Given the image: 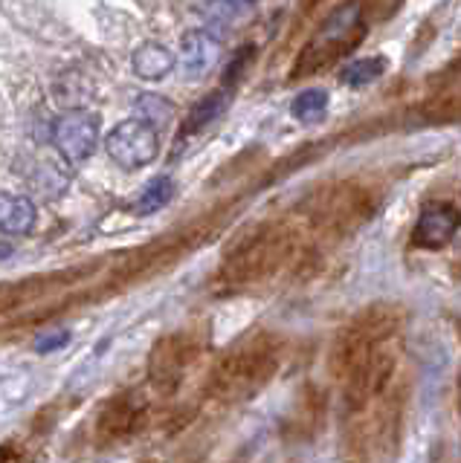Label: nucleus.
I'll return each mask as SVG.
<instances>
[{"label":"nucleus","instance_id":"obj_21","mask_svg":"<svg viewBox=\"0 0 461 463\" xmlns=\"http://www.w3.org/2000/svg\"><path fill=\"white\" fill-rule=\"evenodd\" d=\"M229 4H238V6H250V4H258V0H229Z\"/></svg>","mask_w":461,"mask_h":463},{"label":"nucleus","instance_id":"obj_2","mask_svg":"<svg viewBox=\"0 0 461 463\" xmlns=\"http://www.w3.org/2000/svg\"><path fill=\"white\" fill-rule=\"evenodd\" d=\"M398 327H400V313L395 307H383L380 304V307L363 310L334 339V347H331V356H328L331 373H334L337 380H345V376L354 373L371 354H378L380 347L395 342Z\"/></svg>","mask_w":461,"mask_h":463},{"label":"nucleus","instance_id":"obj_18","mask_svg":"<svg viewBox=\"0 0 461 463\" xmlns=\"http://www.w3.org/2000/svg\"><path fill=\"white\" fill-rule=\"evenodd\" d=\"M224 108H226V93L224 90H215V93L204 96L189 113V130H200L204 125L215 122L224 113Z\"/></svg>","mask_w":461,"mask_h":463},{"label":"nucleus","instance_id":"obj_13","mask_svg":"<svg viewBox=\"0 0 461 463\" xmlns=\"http://www.w3.org/2000/svg\"><path fill=\"white\" fill-rule=\"evenodd\" d=\"M59 154V151H55ZM67 159L59 154L55 159H44V163H38L35 168H33V185L38 188L41 194L44 197H59L64 188H67V183H70V177H67Z\"/></svg>","mask_w":461,"mask_h":463},{"label":"nucleus","instance_id":"obj_20","mask_svg":"<svg viewBox=\"0 0 461 463\" xmlns=\"http://www.w3.org/2000/svg\"><path fill=\"white\" fill-rule=\"evenodd\" d=\"M70 342V330H47L41 342H35V351L38 354H50L55 347H64Z\"/></svg>","mask_w":461,"mask_h":463},{"label":"nucleus","instance_id":"obj_4","mask_svg":"<svg viewBox=\"0 0 461 463\" xmlns=\"http://www.w3.org/2000/svg\"><path fill=\"white\" fill-rule=\"evenodd\" d=\"M200 342L192 333H171L163 336L151 347L149 354V380L160 394H175L189 376V371L197 365Z\"/></svg>","mask_w":461,"mask_h":463},{"label":"nucleus","instance_id":"obj_9","mask_svg":"<svg viewBox=\"0 0 461 463\" xmlns=\"http://www.w3.org/2000/svg\"><path fill=\"white\" fill-rule=\"evenodd\" d=\"M221 58V43L206 29H189L180 38V55L178 64L186 72V79H204L206 72L215 67V61Z\"/></svg>","mask_w":461,"mask_h":463},{"label":"nucleus","instance_id":"obj_11","mask_svg":"<svg viewBox=\"0 0 461 463\" xmlns=\"http://www.w3.org/2000/svg\"><path fill=\"white\" fill-rule=\"evenodd\" d=\"M131 67H134V76L142 81H160L166 79L171 70L178 67V58L171 52L166 43L160 41H146L139 43L131 55Z\"/></svg>","mask_w":461,"mask_h":463},{"label":"nucleus","instance_id":"obj_3","mask_svg":"<svg viewBox=\"0 0 461 463\" xmlns=\"http://www.w3.org/2000/svg\"><path fill=\"white\" fill-rule=\"evenodd\" d=\"M287 258V241L279 232H255L244 241L238 250L226 258L221 269V284L226 287H247L267 279L282 260Z\"/></svg>","mask_w":461,"mask_h":463},{"label":"nucleus","instance_id":"obj_17","mask_svg":"<svg viewBox=\"0 0 461 463\" xmlns=\"http://www.w3.org/2000/svg\"><path fill=\"white\" fill-rule=\"evenodd\" d=\"M137 116H139V119H146L149 125H154L157 130H163L171 119H175V108H171L163 96L146 93V96H139V101H137Z\"/></svg>","mask_w":461,"mask_h":463},{"label":"nucleus","instance_id":"obj_1","mask_svg":"<svg viewBox=\"0 0 461 463\" xmlns=\"http://www.w3.org/2000/svg\"><path fill=\"white\" fill-rule=\"evenodd\" d=\"M284 345L279 336L255 333V336L238 342L212 371L209 397L218 402H241L258 394L282 365Z\"/></svg>","mask_w":461,"mask_h":463},{"label":"nucleus","instance_id":"obj_16","mask_svg":"<svg viewBox=\"0 0 461 463\" xmlns=\"http://www.w3.org/2000/svg\"><path fill=\"white\" fill-rule=\"evenodd\" d=\"M386 70V61L383 58H357V61H351L349 67L342 70V84L349 87H363V84H371L378 81L383 76Z\"/></svg>","mask_w":461,"mask_h":463},{"label":"nucleus","instance_id":"obj_15","mask_svg":"<svg viewBox=\"0 0 461 463\" xmlns=\"http://www.w3.org/2000/svg\"><path fill=\"white\" fill-rule=\"evenodd\" d=\"M171 194H175V183H171L168 177H157V180H151L146 188H142V194L134 203V212L137 214H154V212H160L166 203L171 200Z\"/></svg>","mask_w":461,"mask_h":463},{"label":"nucleus","instance_id":"obj_8","mask_svg":"<svg viewBox=\"0 0 461 463\" xmlns=\"http://www.w3.org/2000/svg\"><path fill=\"white\" fill-rule=\"evenodd\" d=\"M50 137H53L55 151H59L67 163H82V159H88L96 151L99 116L84 108H73L53 122Z\"/></svg>","mask_w":461,"mask_h":463},{"label":"nucleus","instance_id":"obj_14","mask_svg":"<svg viewBox=\"0 0 461 463\" xmlns=\"http://www.w3.org/2000/svg\"><path fill=\"white\" fill-rule=\"evenodd\" d=\"M325 110H328V93L325 90H316V87H311V90H302L293 99V105H291L293 119L305 122V125L320 122L322 116H325Z\"/></svg>","mask_w":461,"mask_h":463},{"label":"nucleus","instance_id":"obj_19","mask_svg":"<svg viewBox=\"0 0 461 463\" xmlns=\"http://www.w3.org/2000/svg\"><path fill=\"white\" fill-rule=\"evenodd\" d=\"M357 21H360V6H357V4L342 6V9H337V12L325 21V26H322V38H325V41H342L345 33L357 26Z\"/></svg>","mask_w":461,"mask_h":463},{"label":"nucleus","instance_id":"obj_7","mask_svg":"<svg viewBox=\"0 0 461 463\" xmlns=\"http://www.w3.org/2000/svg\"><path fill=\"white\" fill-rule=\"evenodd\" d=\"M105 151L125 171L146 168L160 154V130L146 119H139V116L137 119H125L108 134Z\"/></svg>","mask_w":461,"mask_h":463},{"label":"nucleus","instance_id":"obj_6","mask_svg":"<svg viewBox=\"0 0 461 463\" xmlns=\"http://www.w3.org/2000/svg\"><path fill=\"white\" fill-rule=\"evenodd\" d=\"M149 426V402L137 391H122L110 397L96 417V440L102 446H120Z\"/></svg>","mask_w":461,"mask_h":463},{"label":"nucleus","instance_id":"obj_12","mask_svg":"<svg viewBox=\"0 0 461 463\" xmlns=\"http://www.w3.org/2000/svg\"><path fill=\"white\" fill-rule=\"evenodd\" d=\"M38 212L35 203L24 194H4L0 200V226H4L6 235H30L35 229Z\"/></svg>","mask_w":461,"mask_h":463},{"label":"nucleus","instance_id":"obj_10","mask_svg":"<svg viewBox=\"0 0 461 463\" xmlns=\"http://www.w3.org/2000/svg\"><path fill=\"white\" fill-rule=\"evenodd\" d=\"M458 223L461 217L456 209L450 206H429L421 212L415 223V232H412V241L418 246H424V250H438V246L450 243L458 232Z\"/></svg>","mask_w":461,"mask_h":463},{"label":"nucleus","instance_id":"obj_5","mask_svg":"<svg viewBox=\"0 0 461 463\" xmlns=\"http://www.w3.org/2000/svg\"><path fill=\"white\" fill-rule=\"evenodd\" d=\"M395 368H398V351L392 347V342H389L378 354H371L354 373H349L342 380L345 383V388H342L345 411L360 414V411H366L369 405L378 402L389 391V385H392Z\"/></svg>","mask_w":461,"mask_h":463}]
</instances>
